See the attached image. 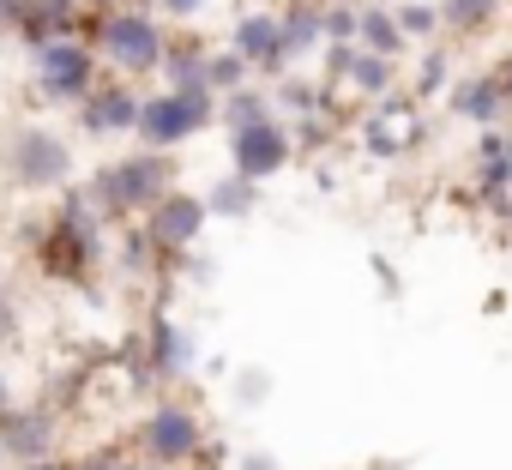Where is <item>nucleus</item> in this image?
<instances>
[{
	"label": "nucleus",
	"instance_id": "nucleus-1",
	"mask_svg": "<svg viewBox=\"0 0 512 470\" xmlns=\"http://www.w3.org/2000/svg\"><path fill=\"white\" fill-rule=\"evenodd\" d=\"M175 187H169V163L157 157V151H145V157H115V163H103L97 169V181H91V205H103V211H157L163 199H169Z\"/></svg>",
	"mask_w": 512,
	"mask_h": 470
},
{
	"label": "nucleus",
	"instance_id": "nucleus-2",
	"mask_svg": "<svg viewBox=\"0 0 512 470\" xmlns=\"http://www.w3.org/2000/svg\"><path fill=\"white\" fill-rule=\"evenodd\" d=\"M199 446H205V428H199V416L187 410V404H157L151 416H145V428H139V452H145V464H187V458H199Z\"/></svg>",
	"mask_w": 512,
	"mask_h": 470
},
{
	"label": "nucleus",
	"instance_id": "nucleus-3",
	"mask_svg": "<svg viewBox=\"0 0 512 470\" xmlns=\"http://www.w3.org/2000/svg\"><path fill=\"white\" fill-rule=\"evenodd\" d=\"M103 55L121 67V73H151L163 67V31L145 19V13H109L103 19Z\"/></svg>",
	"mask_w": 512,
	"mask_h": 470
},
{
	"label": "nucleus",
	"instance_id": "nucleus-4",
	"mask_svg": "<svg viewBox=\"0 0 512 470\" xmlns=\"http://www.w3.org/2000/svg\"><path fill=\"white\" fill-rule=\"evenodd\" d=\"M205 121H211V97H181V91H163V97H151V103H145L139 133H145V145H151V151H169V145L193 139Z\"/></svg>",
	"mask_w": 512,
	"mask_h": 470
},
{
	"label": "nucleus",
	"instance_id": "nucleus-5",
	"mask_svg": "<svg viewBox=\"0 0 512 470\" xmlns=\"http://www.w3.org/2000/svg\"><path fill=\"white\" fill-rule=\"evenodd\" d=\"M7 169H13L25 187H61V181L73 175V157H67V145H61L55 133L19 127L13 145H7Z\"/></svg>",
	"mask_w": 512,
	"mask_h": 470
},
{
	"label": "nucleus",
	"instance_id": "nucleus-6",
	"mask_svg": "<svg viewBox=\"0 0 512 470\" xmlns=\"http://www.w3.org/2000/svg\"><path fill=\"white\" fill-rule=\"evenodd\" d=\"M229 157H235V175L241 181H266L290 163V133L284 127H247V133H229Z\"/></svg>",
	"mask_w": 512,
	"mask_h": 470
},
{
	"label": "nucleus",
	"instance_id": "nucleus-7",
	"mask_svg": "<svg viewBox=\"0 0 512 470\" xmlns=\"http://www.w3.org/2000/svg\"><path fill=\"white\" fill-rule=\"evenodd\" d=\"M91 73H97V61H91L85 43H49L43 61H37V79H43L49 97H85L91 91Z\"/></svg>",
	"mask_w": 512,
	"mask_h": 470
},
{
	"label": "nucleus",
	"instance_id": "nucleus-8",
	"mask_svg": "<svg viewBox=\"0 0 512 470\" xmlns=\"http://www.w3.org/2000/svg\"><path fill=\"white\" fill-rule=\"evenodd\" d=\"M205 199H193V193H169L157 211H151V242L163 248V254H175V248H193L199 242V229H205Z\"/></svg>",
	"mask_w": 512,
	"mask_h": 470
},
{
	"label": "nucleus",
	"instance_id": "nucleus-9",
	"mask_svg": "<svg viewBox=\"0 0 512 470\" xmlns=\"http://www.w3.org/2000/svg\"><path fill=\"white\" fill-rule=\"evenodd\" d=\"M0 452L19 464H43L55 452V416L49 410H7L0 422Z\"/></svg>",
	"mask_w": 512,
	"mask_h": 470
},
{
	"label": "nucleus",
	"instance_id": "nucleus-10",
	"mask_svg": "<svg viewBox=\"0 0 512 470\" xmlns=\"http://www.w3.org/2000/svg\"><path fill=\"white\" fill-rule=\"evenodd\" d=\"M416 139H422L416 103H374V109H368V151H374V157H404Z\"/></svg>",
	"mask_w": 512,
	"mask_h": 470
},
{
	"label": "nucleus",
	"instance_id": "nucleus-11",
	"mask_svg": "<svg viewBox=\"0 0 512 470\" xmlns=\"http://www.w3.org/2000/svg\"><path fill=\"white\" fill-rule=\"evenodd\" d=\"M235 55L247 61V67H260V73H278L290 55H284V25H278V13H247L241 25H235Z\"/></svg>",
	"mask_w": 512,
	"mask_h": 470
},
{
	"label": "nucleus",
	"instance_id": "nucleus-12",
	"mask_svg": "<svg viewBox=\"0 0 512 470\" xmlns=\"http://www.w3.org/2000/svg\"><path fill=\"white\" fill-rule=\"evenodd\" d=\"M332 67L356 85V91H368V97H386L392 91V61H380V55H368V49H332Z\"/></svg>",
	"mask_w": 512,
	"mask_h": 470
},
{
	"label": "nucleus",
	"instance_id": "nucleus-13",
	"mask_svg": "<svg viewBox=\"0 0 512 470\" xmlns=\"http://www.w3.org/2000/svg\"><path fill=\"white\" fill-rule=\"evenodd\" d=\"M139 115H145V103H139L133 91H103V97H91L85 127H97V133H127V127H139Z\"/></svg>",
	"mask_w": 512,
	"mask_h": 470
},
{
	"label": "nucleus",
	"instance_id": "nucleus-14",
	"mask_svg": "<svg viewBox=\"0 0 512 470\" xmlns=\"http://www.w3.org/2000/svg\"><path fill=\"white\" fill-rule=\"evenodd\" d=\"M452 109L470 115V121H494V115L506 109V91H500V79H464V85L452 91Z\"/></svg>",
	"mask_w": 512,
	"mask_h": 470
},
{
	"label": "nucleus",
	"instance_id": "nucleus-15",
	"mask_svg": "<svg viewBox=\"0 0 512 470\" xmlns=\"http://www.w3.org/2000/svg\"><path fill=\"white\" fill-rule=\"evenodd\" d=\"M278 25H284V55H302L326 37V13H314V7H290V13H278Z\"/></svg>",
	"mask_w": 512,
	"mask_h": 470
},
{
	"label": "nucleus",
	"instance_id": "nucleus-16",
	"mask_svg": "<svg viewBox=\"0 0 512 470\" xmlns=\"http://www.w3.org/2000/svg\"><path fill=\"white\" fill-rule=\"evenodd\" d=\"M362 49L368 55H380V61H392L398 55V43H404V31H398V19L392 13H380V7H362Z\"/></svg>",
	"mask_w": 512,
	"mask_h": 470
},
{
	"label": "nucleus",
	"instance_id": "nucleus-17",
	"mask_svg": "<svg viewBox=\"0 0 512 470\" xmlns=\"http://www.w3.org/2000/svg\"><path fill=\"white\" fill-rule=\"evenodd\" d=\"M163 79H169V91H181V97H211V85H205V55H193V49L163 55Z\"/></svg>",
	"mask_w": 512,
	"mask_h": 470
},
{
	"label": "nucleus",
	"instance_id": "nucleus-18",
	"mask_svg": "<svg viewBox=\"0 0 512 470\" xmlns=\"http://www.w3.org/2000/svg\"><path fill=\"white\" fill-rule=\"evenodd\" d=\"M266 109H272V103H266L260 91H229V97H223V127H229V133H247V127H266V121H272Z\"/></svg>",
	"mask_w": 512,
	"mask_h": 470
},
{
	"label": "nucleus",
	"instance_id": "nucleus-19",
	"mask_svg": "<svg viewBox=\"0 0 512 470\" xmlns=\"http://www.w3.org/2000/svg\"><path fill=\"white\" fill-rule=\"evenodd\" d=\"M500 7H506V0H446V7H440V25H446V31H482Z\"/></svg>",
	"mask_w": 512,
	"mask_h": 470
},
{
	"label": "nucleus",
	"instance_id": "nucleus-20",
	"mask_svg": "<svg viewBox=\"0 0 512 470\" xmlns=\"http://www.w3.org/2000/svg\"><path fill=\"white\" fill-rule=\"evenodd\" d=\"M241 79H247V61H241L235 49H229V55H205V85H211V91L229 97V91H241Z\"/></svg>",
	"mask_w": 512,
	"mask_h": 470
},
{
	"label": "nucleus",
	"instance_id": "nucleus-21",
	"mask_svg": "<svg viewBox=\"0 0 512 470\" xmlns=\"http://www.w3.org/2000/svg\"><path fill=\"white\" fill-rule=\"evenodd\" d=\"M247 205H253V181H241V175L217 181V187H211V199H205V211H223V217H241Z\"/></svg>",
	"mask_w": 512,
	"mask_h": 470
},
{
	"label": "nucleus",
	"instance_id": "nucleus-22",
	"mask_svg": "<svg viewBox=\"0 0 512 470\" xmlns=\"http://www.w3.org/2000/svg\"><path fill=\"white\" fill-rule=\"evenodd\" d=\"M398 31H404V37H428V31H440V7L404 0V7H398Z\"/></svg>",
	"mask_w": 512,
	"mask_h": 470
},
{
	"label": "nucleus",
	"instance_id": "nucleus-23",
	"mask_svg": "<svg viewBox=\"0 0 512 470\" xmlns=\"http://www.w3.org/2000/svg\"><path fill=\"white\" fill-rule=\"evenodd\" d=\"M157 368H187V338L169 320H157Z\"/></svg>",
	"mask_w": 512,
	"mask_h": 470
},
{
	"label": "nucleus",
	"instance_id": "nucleus-24",
	"mask_svg": "<svg viewBox=\"0 0 512 470\" xmlns=\"http://www.w3.org/2000/svg\"><path fill=\"white\" fill-rule=\"evenodd\" d=\"M356 31H362V7H332V13H326V37H332V43H350Z\"/></svg>",
	"mask_w": 512,
	"mask_h": 470
},
{
	"label": "nucleus",
	"instance_id": "nucleus-25",
	"mask_svg": "<svg viewBox=\"0 0 512 470\" xmlns=\"http://www.w3.org/2000/svg\"><path fill=\"white\" fill-rule=\"evenodd\" d=\"M73 470H139V464H133L127 452H115V446H103V452H85V458H79Z\"/></svg>",
	"mask_w": 512,
	"mask_h": 470
},
{
	"label": "nucleus",
	"instance_id": "nucleus-26",
	"mask_svg": "<svg viewBox=\"0 0 512 470\" xmlns=\"http://www.w3.org/2000/svg\"><path fill=\"white\" fill-rule=\"evenodd\" d=\"M163 7H169V13H175V19H193V13H199V7H205V0H163Z\"/></svg>",
	"mask_w": 512,
	"mask_h": 470
},
{
	"label": "nucleus",
	"instance_id": "nucleus-27",
	"mask_svg": "<svg viewBox=\"0 0 512 470\" xmlns=\"http://www.w3.org/2000/svg\"><path fill=\"white\" fill-rule=\"evenodd\" d=\"M25 470H73L67 458H43V464H25Z\"/></svg>",
	"mask_w": 512,
	"mask_h": 470
},
{
	"label": "nucleus",
	"instance_id": "nucleus-28",
	"mask_svg": "<svg viewBox=\"0 0 512 470\" xmlns=\"http://www.w3.org/2000/svg\"><path fill=\"white\" fill-rule=\"evenodd\" d=\"M7 332H13V308H7V302H0V338H7Z\"/></svg>",
	"mask_w": 512,
	"mask_h": 470
},
{
	"label": "nucleus",
	"instance_id": "nucleus-29",
	"mask_svg": "<svg viewBox=\"0 0 512 470\" xmlns=\"http://www.w3.org/2000/svg\"><path fill=\"white\" fill-rule=\"evenodd\" d=\"M241 470H272V458H247V464H241Z\"/></svg>",
	"mask_w": 512,
	"mask_h": 470
},
{
	"label": "nucleus",
	"instance_id": "nucleus-30",
	"mask_svg": "<svg viewBox=\"0 0 512 470\" xmlns=\"http://www.w3.org/2000/svg\"><path fill=\"white\" fill-rule=\"evenodd\" d=\"M7 410H13V404H7V380H0V422H7Z\"/></svg>",
	"mask_w": 512,
	"mask_h": 470
},
{
	"label": "nucleus",
	"instance_id": "nucleus-31",
	"mask_svg": "<svg viewBox=\"0 0 512 470\" xmlns=\"http://www.w3.org/2000/svg\"><path fill=\"white\" fill-rule=\"evenodd\" d=\"M91 7H115V0H91Z\"/></svg>",
	"mask_w": 512,
	"mask_h": 470
}]
</instances>
